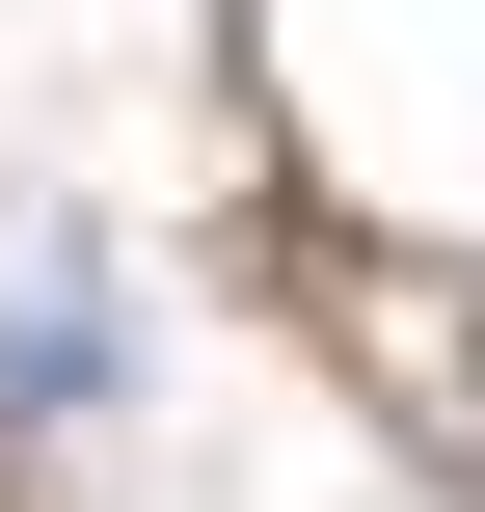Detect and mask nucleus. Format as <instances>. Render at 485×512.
<instances>
[{
    "instance_id": "2",
    "label": "nucleus",
    "mask_w": 485,
    "mask_h": 512,
    "mask_svg": "<svg viewBox=\"0 0 485 512\" xmlns=\"http://www.w3.org/2000/svg\"><path fill=\"white\" fill-rule=\"evenodd\" d=\"M432 459H459V486H485V351H459V378H432Z\"/></svg>"
},
{
    "instance_id": "1",
    "label": "nucleus",
    "mask_w": 485,
    "mask_h": 512,
    "mask_svg": "<svg viewBox=\"0 0 485 512\" xmlns=\"http://www.w3.org/2000/svg\"><path fill=\"white\" fill-rule=\"evenodd\" d=\"M81 405H108V270L27 243V297H0V432H81Z\"/></svg>"
}]
</instances>
